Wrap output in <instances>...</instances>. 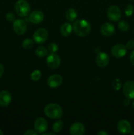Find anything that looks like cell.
<instances>
[{"label": "cell", "instance_id": "2", "mask_svg": "<svg viewBox=\"0 0 134 135\" xmlns=\"http://www.w3.org/2000/svg\"><path fill=\"white\" fill-rule=\"evenodd\" d=\"M44 113L46 116L51 119H60L63 115L61 107L56 104H50L44 108Z\"/></svg>", "mask_w": 134, "mask_h": 135}, {"label": "cell", "instance_id": "34", "mask_svg": "<svg viewBox=\"0 0 134 135\" xmlns=\"http://www.w3.org/2000/svg\"><path fill=\"white\" fill-rule=\"evenodd\" d=\"M97 134L98 135H107L108 133L104 131H100L99 132L97 133Z\"/></svg>", "mask_w": 134, "mask_h": 135}, {"label": "cell", "instance_id": "10", "mask_svg": "<svg viewBox=\"0 0 134 135\" xmlns=\"http://www.w3.org/2000/svg\"><path fill=\"white\" fill-rule=\"evenodd\" d=\"M127 52V47L123 44H116L112 47L111 53L113 56L117 58H121L125 56Z\"/></svg>", "mask_w": 134, "mask_h": 135}, {"label": "cell", "instance_id": "13", "mask_svg": "<svg viewBox=\"0 0 134 135\" xmlns=\"http://www.w3.org/2000/svg\"><path fill=\"white\" fill-rule=\"evenodd\" d=\"M44 15L43 12L39 10H35L32 12L29 16V20L33 24H39L43 21Z\"/></svg>", "mask_w": 134, "mask_h": 135}, {"label": "cell", "instance_id": "4", "mask_svg": "<svg viewBox=\"0 0 134 135\" xmlns=\"http://www.w3.org/2000/svg\"><path fill=\"white\" fill-rule=\"evenodd\" d=\"M48 37V32L47 30L43 28L38 29L33 35V39L37 44L44 43Z\"/></svg>", "mask_w": 134, "mask_h": 135}, {"label": "cell", "instance_id": "32", "mask_svg": "<svg viewBox=\"0 0 134 135\" xmlns=\"http://www.w3.org/2000/svg\"><path fill=\"white\" fill-rule=\"evenodd\" d=\"M130 99L129 98H126V99H125L124 100H123V105H125V106H127V105H129V104H130Z\"/></svg>", "mask_w": 134, "mask_h": 135}, {"label": "cell", "instance_id": "36", "mask_svg": "<svg viewBox=\"0 0 134 135\" xmlns=\"http://www.w3.org/2000/svg\"><path fill=\"white\" fill-rule=\"evenodd\" d=\"M3 133L2 131H1V129H0V135H3Z\"/></svg>", "mask_w": 134, "mask_h": 135}, {"label": "cell", "instance_id": "27", "mask_svg": "<svg viewBox=\"0 0 134 135\" xmlns=\"http://www.w3.org/2000/svg\"><path fill=\"white\" fill-rule=\"evenodd\" d=\"M112 86L114 88V89L118 90L120 89L121 86H122V83L121 81L118 79H116L115 80L113 81L112 83Z\"/></svg>", "mask_w": 134, "mask_h": 135}, {"label": "cell", "instance_id": "1", "mask_svg": "<svg viewBox=\"0 0 134 135\" xmlns=\"http://www.w3.org/2000/svg\"><path fill=\"white\" fill-rule=\"evenodd\" d=\"M73 30L75 34L78 36H86L91 31V25L86 20H77L73 25Z\"/></svg>", "mask_w": 134, "mask_h": 135}, {"label": "cell", "instance_id": "7", "mask_svg": "<svg viewBox=\"0 0 134 135\" xmlns=\"http://www.w3.org/2000/svg\"><path fill=\"white\" fill-rule=\"evenodd\" d=\"M47 127H48V125H47V121L43 117L38 118L34 123V130L38 134L45 133L47 129Z\"/></svg>", "mask_w": 134, "mask_h": 135}, {"label": "cell", "instance_id": "22", "mask_svg": "<svg viewBox=\"0 0 134 135\" xmlns=\"http://www.w3.org/2000/svg\"><path fill=\"white\" fill-rule=\"evenodd\" d=\"M33 46H34V41L30 38H26V39L24 40L23 42H22V47L26 49V50L30 49L33 47Z\"/></svg>", "mask_w": 134, "mask_h": 135}, {"label": "cell", "instance_id": "8", "mask_svg": "<svg viewBox=\"0 0 134 135\" xmlns=\"http://www.w3.org/2000/svg\"><path fill=\"white\" fill-rule=\"evenodd\" d=\"M46 63L48 67L51 69L58 68L60 64V58L58 55L55 54H51L47 57Z\"/></svg>", "mask_w": 134, "mask_h": 135}, {"label": "cell", "instance_id": "16", "mask_svg": "<svg viewBox=\"0 0 134 135\" xmlns=\"http://www.w3.org/2000/svg\"><path fill=\"white\" fill-rule=\"evenodd\" d=\"M11 102V95L7 90L0 92V105L3 107L7 106Z\"/></svg>", "mask_w": 134, "mask_h": 135}, {"label": "cell", "instance_id": "17", "mask_svg": "<svg viewBox=\"0 0 134 135\" xmlns=\"http://www.w3.org/2000/svg\"><path fill=\"white\" fill-rule=\"evenodd\" d=\"M114 30H115V28L112 24L106 22L101 26V32L105 36H110L114 34Z\"/></svg>", "mask_w": 134, "mask_h": 135}, {"label": "cell", "instance_id": "6", "mask_svg": "<svg viewBox=\"0 0 134 135\" xmlns=\"http://www.w3.org/2000/svg\"><path fill=\"white\" fill-rule=\"evenodd\" d=\"M13 30L18 35H22L24 34L26 31L27 26L24 21L22 19H16L13 21Z\"/></svg>", "mask_w": 134, "mask_h": 135}, {"label": "cell", "instance_id": "15", "mask_svg": "<svg viewBox=\"0 0 134 135\" xmlns=\"http://www.w3.org/2000/svg\"><path fill=\"white\" fill-rule=\"evenodd\" d=\"M70 133L72 135L84 134L85 133V127L81 123H74L70 128Z\"/></svg>", "mask_w": 134, "mask_h": 135}, {"label": "cell", "instance_id": "28", "mask_svg": "<svg viewBox=\"0 0 134 135\" xmlns=\"http://www.w3.org/2000/svg\"><path fill=\"white\" fill-rule=\"evenodd\" d=\"M6 19L9 22H13L15 19V16L11 12H9V13H7L6 15Z\"/></svg>", "mask_w": 134, "mask_h": 135}, {"label": "cell", "instance_id": "31", "mask_svg": "<svg viewBox=\"0 0 134 135\" xmlns=\"http://www.w3.org/2000/svg\"><path fill=\"white\" fill-rule=\"evenodd\" d=\"M130 60L131 64H132L133 65H134V50H133V51H131V54H130Z\"/></svg>", "mask_w": 134, "mask_h": 135}, {"label": "cell", "instance_id": "19", "mask_svg": "<svg viewBox=\"0 0 134 135\" xmlns=\"http://www.w3.org/2000/svg\"><path fill=\"white\" fill-rule=\"evenodd\" d=\"M66 17L69 21H74L77 17V12L74 9H69L66 13Z\"/></svg>", "mask_w": 134, "mask_h": 135}, {"label": "cell", "instance_id": "18", "mask_svg": "<svg viewBox=\"0 0 134 135\" xmlns=\"http://www.w3.org/2000/svg\"><path fill=\"white\" fill-rule=\"evenodd\" d=\"M60 34L64 36H68L70 34H71L72 31V26L70 23L66 22V23L63 24L60 27Z\"/></svg>", "mask_w": 134, "mask_h": 135}, {"label": "cell", "instance_id": "21", "mask_svg": "<svg viewBox=\"0 0 134 135\" xmlns=\"http://www.w3.org/2000/svg\"><path fill=\"white\" fill-rule=\"evenodd\" d=\"M63 121L59 120V121H57L56 122H55L53 125L52 129H53V131L55 133H59V132L63 129Z\"/></svg>", "mask_w": 134, "mask_h": 135}, {"label": "cell", "instance_id": "24", "mask_svg": "<svg viewBox=\"0 0 134 135\" xmlns=\"http://www.w3.org/2000/svg\"><path fill=\"white\" fill-rule=\"evenodd\" d=\"M118 26L120 30H121L123 32L127 31L129 29V24L126 21H123V20L120 21V22L118 24Z\"/></svg>", "mask_w": 134, "mask_h": 135}, {"label": "cell", "instance_id": "25", "mask_svg": "<svg viewBox=\"0 0 134 135\" xmlns=\"http://www.w3.org/2000/svg\"><path fill=\"white\" fill-rule=\"evenodd\" d=\"M58 49H59V47H58L57 44H56L55 43H51L49 44L48 51L51 54H55L58 51Z\"/></svg>", "mask_w": 134, "mask_h": 135}, {"label": "cell", "instance_id": "38", "mask_svg": "<svg viewBox=\"0 0 134 135\" xmlns=\"http://www.w3.org/2000/svg\"><path fill=\"white\" fill-rule=\"evenodd\" d=\"M132 134H134V131H133V132H132Z\"/></svg>", "mask_w": 134, "mask_h": 135}, {"label": "cell", "instance_id": "3", "mask_svg": "<svg viewBox=\"0 0 134 135\" xmlns=\"http://www.w3.org/2000/svg\"><path fill=\"white\" fill-rule=\"evenodd\" d=\"M14 8H15L16 13L20 17H27L30 14V6L26 0H18L16 2Z\"/></svg>", "mask_w": 134, "mask_h": 135}, {"label": "cell", "instance_id": "23", "mask_svg": "<svg viewBox=\"0 0 134 135\" xmlns=\"http://www.w3.org/2000/svg\"><path fill=\"white\" fill-rule=\"evenodd\" d=\"M41 76H42V73L39 70L36 69L34 70L30 75V78L33 81H38L40 79Z\"/></svg>", "mask_w": 134, "mask_h": 135}, {"label": "cell", "instance_id": "14", "mask_svg": "<svg viewBox=\"0 0 134 135\" xmlns=\"http://www.w3.org/2000/svg\"><path fill=\"white\" fill-rule=\"evenodd\" d=\"M96 63L97 65L101 68L106 67L109 63V55L105 52L99 53L96 57Z\"/></svg>", "mask_w": 134, "mask_h": 135}, {"label": "cell", "instance_id": "30", "mask_svg": "<svg viewBox=\"0 0 134 135\" xmlns=\"http://www.w3.org/2000/svg\"><path fill=\"white\" fill-rule=\"evenodd\" d=\"M38 134V133H37L35 131L32 130V129L26 131L24 133V135H37Z\"/></svg>", "mask_w": 134, "mask_h": 135}, {"label": "cell", "instance_id": "33", "mask_svg": "<svg viewBox=\"0 0 134 135\" xmlns=\"http://www.w3.org/2000/svg\"><path fill=\"white\" fill-rule=\"evenodd\" d=\"M3 73H4V67L0 63V78L1 77V76L3 75Z\"/></svg>", "mask_w": 134, "mask_h": 135}, {"label": "cell", "instance_id": "5", "mask_svg": "<svg viewBox=\"0 0 134 135\" xmlns=\"http://www.w3.org/2000/svg\"><path fill=\"white\" fill-rule=\"evenodd\" d=\"M107 16L109 19L114 22L118 21L121 18V11L117 6L112 5L108 9Z\"/></svg>", "mask_w": 134, "mask_h": 135}, {"label": "cell", "instance_id": "20", "mask_svg": "<svg viewBox=\"0 0 134 135\" xmlns=\"http://www.w3.org/2000/svg\"><path fill=\"white\" fill-rule=\"evenodd\" d=\"M35 54L39 57H44L47 55V50L43 46H39L35 50Z\"/></svg>", "mask_w": 134, "mask_h": 135}, {"label": "cell", "instance_id": "26", "mask_svg": "<svg viewBox=\"0 0 134 135\" xmlns=\"http://www.w3.org/2000/svg\"><path fill=\"white\" fill-rule=\"evenodd\" d=\"M133 11H134V8L133 6L132 5H127L126 6V9H125V14L127 17H130L131 15L133 14Z\"/></svg>", "mask_w": 134, "mask_h": 135}, {"label": "cell", "instance_id": "29", "mask_svg": "<svg viewBox=\"0 0 134 135\" xmlns=\"http://www.w3.org/2000/svg\"><path fill=\"white\" fill-rule=\"evenodd\" d=\"M126 47L129 50H132L133 48H134V40H129L126 44Z\"/></svg>", "mask_w": 134, "mask_h": 135}, {"label": "cell", "instance_id": "9", "mask_svg": "<svg viewBox=\"0 0 134 135\" xmlns=\"http://www.w3.org/2000/svg\"><path fill=\"white\" fill-rule=\"evenodd\" d=\"M123 93L127 98L134 99V81L129 80L123 86Z\"/></svg>", "mask_w": 134, "mask_h": 135}, {"label": "cell", "instance_id": "11", "mask_svg": "<svg viewBox=\"0 0 134 135\" xmlns=\"http://www.w3.org/2000/svg\"><path fill=\"white\" fill-rule=\"evenodd\" d=\"M63 83V78L60 75L55 74L52 75L47 79V84L51 88H57Z\"/></svg>", "mask_w": 134, "mask_h": 135}, {"label": "cell", "instance_id": "35", "mask_svg": "<svg viewBox=\"0 0 134 135\" xmlns=\"http://www.w3.org/2000/svg\"><path fill=\"white\" fill-rule=\"evenodd\" d=\"M47 134H51V135H54V133H45L43 134V135H47Z\"/></svg>", "mask_w": 134, "mask_h": 135}, {"label": "cell", "instance_id": "12", "mask_svg": "<svg viewBox=\"0 0 134 135\" xmlns=\"http://www.w3.org/2000/svg\"><path fill=\"white\" fill-rule=\"evenodd\" d=\"M118 130L121 134H129L131 131V124L126 120H121L118 122L117 125Z\"/></svg>", "mask_w": 134, "mask_h": 135}, {"label": "cell", "instance_id": "37", "mask_svg": "<svg viewBox=\"0 0 134 135\" xmlns=\"http://www.w3.org/2000/svg\"><path fill=\"white\" fill-rule=\"evenodd\" d=\"M133 108H134V102H133Z\"/></svg>", "mask_w": 134, "mask_h": 135}]
</instances>
